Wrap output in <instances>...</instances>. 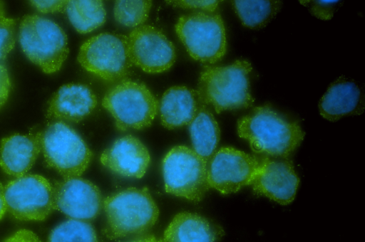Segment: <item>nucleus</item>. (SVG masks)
Here are the masks:
<instances>
[{
	"instance_id": "1",
	"label": "nucleus",
	"mask_w": 365,
	"mask_h": 242,
	"mask_svg": "<svg viewBox=\"0 0 365 242\" xmlns=\"http://www.w3.org/2000/svg\"><path fill=\"white\" fill-rule=\"evenodd\" d=\"M237 133L259 156L289 158L304 136L297 121H292L269 105L253 108L239 119Z\"/></svg>"
},
{
	"instance_id": "2",
	"label": "nucleus",
	"mask_w": 365,
	"mask_h": 242,
	"mask_svg": "<svg viewBox=\"0 0 365 242\" xmlns=\"http://www.w3.org/2000/svg\"><path fill=\"white\" fill-rule=\"evenodd\" d=\"M251 64L237 60L225 66H207L200 73L196 90L200 102L220 113L248 108L254 98L250 93Z\"/></svg>"
},
{
	"instance_id": "3",
	"label": "nucleus",
	"mask_w": 365,
	"mask_h": 242,
	"mask_svg": "<svg viewBox=\"0 0 365 242\" xmlns=\"http://www.w3.org/2000/svg\"><path fill=\"white\" fill-rule=\"evenodd\" d=\"M105 235L110 239L142 234L159 216L158 207L147 188L130 187L103 199Z\"/></svg>"
},
{
	"instance_id": "4",
	"label": "nucleus",
	"mask_w": 365,
	"mask_h": 242,
	"mask_svg": "<svg viewBox=\"0 0 365 242\" xmlns=\"http://www.w3.org/2000/svg\"><path fill=\"white\" fill-rule=\"evenodd\" d=\"M18 39L27 58L47 74L58 71L69 53L63 29L53 20L38 14L22 18Z\"/></svg>"
},
{
	"instance_id": "5",
	"label": "nucleus",
	"mask_w": 365,
	"mask_h": 242,
	"mask_svg": "<svg viewBox=\"0 0 365 242\" xmlns=\"http://www.w3.org/2000/svg\"><path fill=\"white\" fill-rule=\"evenodd\" d=\"M102 105L113 117L117 129L125 131L150 126L159 102L144 83L123 79L107 90Z\"/></svg>"
},
{
	"instance_id": "6",
	"label": "nucleus",
	"mask_w": 365,
	"mask_h": 242,
	"mask_svg": "<svg viewBox=\"0 0 365 242\" xmlns=\"http://www.w3.org/2000/svg\"><path fill=\"white\" fill-rule=\"evenodd\" d=\"M41 147L46 164L63 179L80 177L93 157L79 134L62 121L52 122L41 132Z\"/></svg>"
},
{
	"instance_id": "7",
	"label": "nucleus",
	"mask_w": 365,
	"mask_h": 242,
	"mask_svg": "<svg viewBox=\"0 0 365 242\" xmlns=\"http://www.w3.org/2000/svg\"><path fill=\"white\" fill-rule=\"evenodd\" d=\"M175 32L188 54L202 63L222 59L227 48L223 20L218 13L195 11L179 17Z\"/></svg>"
},
{
	"instance_id": "8",
	"label": "nucleus",
	"mask_w": 365,
	"mask_h": 242,
	"mask_svg": "<svg viewBox=\"0 0 365 242\" xmlns=\"http://www.w3.org/2000/svg\"><path fill=\"white\" fill-rule=\"evenodd\" d=\"M161 168L167 193L198 202L210 189L207 162L188 147L171 148L165 155Z\"/></svg>"
},
{
	"instance_id": "9",
	"label": "nucleus",
	"mask_w": 365,
	"mask_h": 242,
	"mask_svg": "<svg viewBox=\"0 0 365 242\" xmlns=\"http://www.w3.org/2000/svg\"><path fill=\"white\" fill-rule=\"evenodd\" d=\"M77 59L87 72L108 81L122 79L133 66L127 36L115 33L105 32L87 39L81 46Z\"/></svg>"
},
{
	"instance_id": "10",
	"label": "nucleus",
	"mask_w": 365,
	"mask_h": 242,
	"mask_svg": "<svg viewBox=\"0 0 365 242\" xmlns=\"http://www.w3.org/2000/svg\"><path fill=\"white\" fill-rule=\"evenodd\" d=\"M6 211L19 221H41L56 210L53 186L44 177L25 174L4 186Z\"/></svg>"
},
{
	"instance_id": "11",
	"label": "nucleus",
	"mask_w": 365,
	"mask_h": 242,
	"mask_svg": "<svg viewBox=\"0 0 365 242\" xmlns=\"http://www.w3.org/2000/svg\"><path fill=\"white\" fill-rule=\"evenodd\" d=\"M258 167L256 155L230 147L216 151L207 162L210 188L230 194L250 185Z\"/></svg>"
},
{
	"instance_id": "12",
	"label": "nucleus",
	"mask_w": 365,
	"mask_h": 242,
	"mask_svg": "<svg viewBox=\"0 0 365 242\" xmlns=\"http://www.w3.org/2000/svg\"><path fill=\"white\" fill-rule=\"evenodd\" d=\"M127 38L133 65L151 74L165 72L173 65L175 46L159 28L143 24L133 29Z\"/></svg>"
},
{
	"instance_id": "13",
	"label": "nucleus",
	"mask_w": 365,
	"mask_h": 242,
	"mask_svg": "<svg viewBox=\"0 0 365 242\" xmlns=\"http://www.w3.org/2000/svg\"><path fill=\"white\" fill-rule=\"evenodd\" d=\"M256 156L258 167L250 184L254 194L282 205L290 204L299 184L292 161L289 158Z\"/></svg>"
},
{
	"instance_id": "14",
	"label": "nucleus",
	"mask_w": 365,
	"mask_h": 242,
	"mask_svg": "<svg viewBox=\"0 0 365 242\" xmlns=\"http://www.w3.org/2000/svg\"><path fill=\"white\" fill-rule=\"evenodd\" d=\"M53 186L56 210L70 219L88 222L103 209V199L100 189L87 179H63Z\"/></svg>"
},
{
	"instance_id": "15",
	"label": "nucleus",
	"mask_w": 365,
	"mask_h": 242,
	"mask_svg": "<svg viewBox=\"0 0 365 242\" xmlns=\"http://www.w3.org/2000/svg\"><path fill=\"white\" fill-rule=\"evenodd\" d=\"M101 164L113 173L128 178H142L150 164V155L145 145L136 137L125 135L101 154Z\"/></svg>"
},
{
	"instance_id": "16",
	"label": "nucleus",
	"mask_w": 365,
	"mask_h": 242,
	"mask_svg": "<svg viewBox=\"0 0 365 242\" xmlns=\"http://www.w3.org/2000/svg\"><path fill=\"white\" fill-rule=\"evenodd\" d=\"M97 104V97L88 85L67 83L61 85L49 100L46 117L54 121L78 122L90 115Z\"/></svg>"
},
{
	"instance_id": "17",
	"label": "nucleus",
	"mask_w": 365,
	"mask_h": 242,
	"mask_svg": "<svg viewBox=\"0 0 365 242\" xmlns=\"http://www.w3.org/2000/svg\"><path fill=\"white\" fill-rule=\"evenodd\" d=\"M364 108L363 90L354 80L340 77L328 88L319 103L321 115L331 122L359 115Z\"/></svg>"
},
{
	"instance_id": "18",
	"label": "nucleus",
	"mask_w": 365,
	"mask_h": 242,
	"mask_svg": "<svg viewBox=\"0 0 365 242\" xmlns=\"http://www.w3.org/2000/svg\"><path fill=\"white\" fill-rule=\"evenodd\" d=\"M41 151V132L4 137L0 144V167L10 176H24L33 167Z\"/></svg>"
},
{
	"instance_id": "19",
	"label": "nucleus",
	"mask_w": 365,
	"mask_h": 242,
	"mask_svg": "<svg viewBox=\"0 0 365 242\" xmlns=\"http://www.w3.org/2000/svg\"><path fill=\"white\" fill-rule=\"evenodd\" d=\"M225 235L221 226L196 213L177 214L163 233V242H218Z\"/></svg>"
},
{
	"instance_id": "20",
	"label": "nucleus",
	"mask_w": 365,
	"mask_h": 242,
	"mask_svg": "<svg viewBox=\"0 0 365 242\" xmlns=\"http://www.w3.org/2000/svg\"><path fill=\"white\" fill-rule=\"evenodd\" d=\"M196 90L173 86L163 94L158 106L162 125L173 130L188 125L200 105Z\"/></svg>"
},
{
	"instance_id": "21",
	"label": "nucleus",
	"mask_w": 365,
	"mask_h": 242,
	"mask_svg": "<svg viewBox=\"0 0 365 242\" xmlns=\"http://www.w3.org/2000/svg\"><path fill=\"white\" fill-rule=\"evenodd\" d=\"M192 149L207 162L216 152L220 130L212 113L200 103L188 125Z\"/></svg>"
},
{
	"instance_id": "22",
	"label": "nucleus",
	"mask_w": 365,
	"mask_h": 242,
	"mask_svg": "<svg viewBox=\"0 0 365 242\" xmlns=\"http://www.w3.org/2000/svg\"><path fill=\"white\" fill-rule=\"evenodd\" d=\"M65 11L72 26L82 34L101 27L106 20L103 2L100 0H70Z\"/></svg>"
},
{
	"instance_id": "23",
	"label": "nucleus",
	"mask_w": 365,
	"mask_h": 242,
	"mask_svg": "<svg viewBox=\"0 0 365 242\" xmlns=\"http://www.w3.org/2000/svg\"><path fill=\"white\" fill-rule=\"evenodd\" d=\"M232 6L243 26L259 29L267 25L282 6L281 1H232Z\"/></svg>"
},
{
	"instance_id": "24",
	"label": "nucleus",
	"mask_w": 365,
	"mask_h": 242,
	"mask_svg": "<svg viewBox=\"0 0 365 242\" xmlns=\"http://www.w3.org/2000/svg\"><path fill=\"white\" fill-rule=\"evenodd\" d=\"M46 242H101L95 228L88 221L69 219L50 232Z\"/></svg>"
},
{
	"instance_id": "25",
	"label": "nucleus",
	"mask_w": 365,
	"mask_h": 242,
	"mask_svg": "<svg viewBox=\"0 0 365 242\" xmlns=\"http://www.w3.org/2000/svg\"><path fill=\"white\" fill-rule=\"evenodd\" d=\"M152 1L149 0L115 1L113 14L115 20L126 27H138L147 21Z\"/></svg>"
},
{
	"instance_id": "26",
	"label": "nucleus",
	"mask_w": 365,
	"mask_h": 242,
	"mask_svg": "<svg viewBox=\"0 0 365 242\" xmlns=\"http://www.w3.org/2000/svg\"><path fill=\"white\" fill-rule=\"evenodd\" d=\"M16 20L6 16L4 4L0 1V62H3L14 48Z\"/></svg>"
},
{
	"instance_id": "27",
	"label": "nucleus",
	"mask_w": 365,
	"mask_h": 242,
	"mask_svg": "<svg viewBox=\"0 0 365 242\" xmlns=\"http://www.w3.org/2000/svg\"><path fill=\"white\" fill-rule=\"evenodd\" d=\"M300 4L306 6L310 13L322 20L331 19L337 7L340 5V1L331 0H306L299 1Z\"/></svg>"
},
{
	"instance_id": "28",
	"label": "nucleus",
	"mask_w": 365,
	"mask_h": 242,
	"mask_svg": "<svg viewBox=\"0 0 365 242\" xmlns=\"http://www.w3.org/2000/svg\"><path fill=\"white\" fill-rule=\"evenodd\" d=\"M168 4L184 9H195L197 11L213 13L220 1H165Z\"/></svg>"
},
{
	"instance_id": "29",
	"label": "nucleus",
	"mask_w": 365,
	"mask_h": 242,
	"mask_svg": "<svg viewBox=\"0 0 365 242\" xmlns=\"http://www.w3.org/2000/svg\"><path fill=\"white\" fill-rule=\"evenodd\" d=\"M30 4L33 8L41 14H54L57 12H63L68 1H30Z\"/></svg>"
},
{
	"instance_id": "30",
	"label": "nucleus",
	"mask_w": 365,
	"mask_h": 242,
	"mask_svg": "<svg viewBox=\"0 0 365 242\" xmlns=\"http://www.w3.org/2000/svg\"><path fill=\"white\" fill-rule=\"evenodd\" d=\"M11 83L8 70L3 62H0V108H1L8 100Z\"/></svg>"
},
{
	"instance_id": "31",
	"label": "nucleus",
	"mask_w": 365,
	"mask_h": 242,
	"mask_svg": "<svg viewBox=\"0 0 365 242\" xmlns=\"http://www.w3.org/2000/svg\"><path fill=\"white\" fill-rule=\"evenodd\" d=\"M2 242H41L35 233L28 229H20Z\"/></svg>"
},
{
	"instance_id": "32",
	"label": "nucleus",
	"mask_w": 365,
	"mask_h": 242,
	"mask_svg": "<svg viewBox=\"0 0 365 242\" xmlns=\"http://www.w3.org/2000/svg\"><path fill=\"white\" fill-rule=\"evenodd\" d=\"M124 242H163L153 235H143Z\"/></svg>"
},
{
	"instance_id": "33",
	"label": "nucleus",
	"mask_w": 365,
	"mask_h": 242,
	"mask_svg": "<svg viewBox=\"0 0 365 242\" xmlns=\"http://www.w3.org/2000/svg\"><path fill=\"white\" fill-rule=\"evenodd\" d=\"M6 211V206L4 197V187L1 183H0V220L4 217Z\"/></svg>"
}]
</instances>
